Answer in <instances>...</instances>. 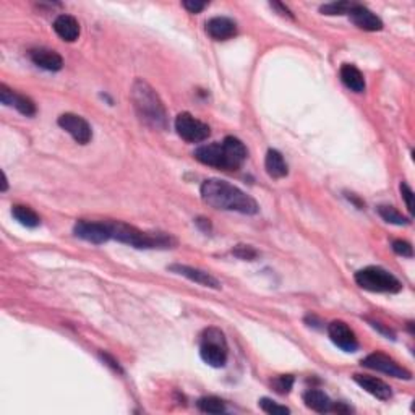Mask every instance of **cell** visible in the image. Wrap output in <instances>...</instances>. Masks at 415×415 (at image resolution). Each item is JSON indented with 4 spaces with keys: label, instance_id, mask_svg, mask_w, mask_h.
Masks as SVG:
<instances>
[{
    "label": "cell",
    "instance_id": "1",
    "mask_svg": "<svg viewBox=\"0 0 415 415\" xmlns=\"http://www.w3.org/2000/svg\"><path fill=\"white\" fill-rule=\"evenodd\" d=\"M203 201L214 210L236 211L242 214H257L260 206L255 198L247 195L244 190L219 179H208L200 188Z\"/></svg>",
    "mask_w": 415,
    "mask_h": 415
},
{
    "label": "cell",
    "instance_id": "2",
    "mask_svg": "<svg viewBox=\"0 0 415 415\" xmlns=\"http://www.w3.org/2000/svg\"><path fill=\"white\" fill-rule=\"evenodd\" d=\"M193 156L205 166L224 172H236L244 166L249 151H247L245 144L236 136H226L223 143L203 144L197 148Z\"/></svg>",
    "mask_w": 415,
    "mask_h": 415
},
{
    "label": "cell",
    "instance_id": "3",
    "mask_svg": "<svg viewBox=\"0 0 415 415\" xmlns=\"http://www.w3.org/2000/svg\"><path fill=\"white\" fill-rule=\"evenodd\" d=\"M131 103H134L136 116L144 125L151 130L164 131L169 127L166 105L154 88L144 79H135L131 86Z\"/></svg>",
    "mask_w": 415,
    "mask_h": 415
},
{
    "label": "cell",
    "instance_id": "4",
    "mask_svg": "<svg viewBox=\"0 0 415 415\" xmlns=\"http://www.w3.org/2000/svg\"><path fill=\"white\" fill-rule=\"evenodd\" d=\"M108 224L110 237L114 240L135 247V249H172L177 244V240L166 232H143L138 227L130 226L122 221H112Z\"/></svg>",
    "mask_w": 415,
    "mask_h": 415
},
{
    "label": "cell",
    "instance_id": "5",
    "mask_svg": "<svg viewBox=\"0 0 415 415\" xmlns=\"http://www.w3.org/2000/svg\"><path fill=\"white\" fill-rule=\"evenodd\" d=\"M354 279L362 289L378 294H397L403 290V284L392 273L379 266H366L355 273Z\"/></svg>",
    "mask_w": 415,
    "mask_h": 415
},
{
    "label": "cell",
    "instance_id": "6",
    "mask_svg": "<svg viewBox=\"0 0 415 415\" xmlns=\"http://www.w3.org/2000/svg\"><path fill=\"white\" fill-rule=\"evenodd\" d=\"M200 355L205 364L214 368H223L227 364L229 346L227 339L219 328H206L201 334Z\"/></svg>",
    "mask_w": 415,
    "mask_h": 415
},
{
    "label": "cell",
    "instance_id": "7",
    "mask_svg": "<svg viewBox=\"0 0 415 415\" xmlns=\"http://www.w3.org/2000/svg\"><path fill=\"white\" fill-rule=\"evenodd\" d=\"M175 130H177L180 138L187 141V143H201L211 135L210 125L198 121L188 112L179 114L177 118H175Z\"/></svg>",
    "mask_w": 415,
    "mask_h": 415
},
{
    "label": "cell",
    "instance_id": "8",
    "mask_svg": "<svg viewBox=\"0 0 415 415\" xmlns=\"http://www.w3.org/2000/svg\"><path fill=\"white\" fill-rule=\"evenodd\" d=\"M362 365L370 370H377V372L390 375V377L397 379H412V373H410L407 368L401 366L396 360H392L391 357L379 354V352L366 355L365 359L362 360Z\"/></svg>",
    "mask_w": 415,
    "mask_h": 415
},
{
    "label": "cell",
    "instance_id": "9",
    "mask_svg": "<svg viewBox=\"0 0 415 415\" xmlns=\"http://www.w3.org/2000/svg\"><path fill=\"white\" fill-rule=\"evenodd\" d=\"M57 123H59L60 129H64L67 134L72 135V138L79 144H88L92 138L91 125L88 123L86 118L77 116V114H62Z\"/></svg>",
    "mask_w": 415,
    "mask_h": 415
},
{
    "label": "cell",
    "instance_id": "10",
    "mask_svg": "<svg viewBox=\"0 0 415 415\" xmlns=\"http://www.w3.org/2000/svg\"><path fill=\"white\" fill-rule=\"evenodd\" d=\"M73 234L81 240L101 245L110 240V229L108 223H91V221H78L73 227Z\"/></svg>",
    "mask_w": 415,
    "mask_h": 415
},
{
    "label": "cell",
    "instance_id": "11",
    "mask_svg": "<svg viewBox=\"0 0 415 415\" xmlns=\"http://www.w3.org/2000/svg\"><path fill=\"white\" fill-rule=\"evenodd\" d=\"M328 334L334 346H338L344 352H355L359 349L355 333L344 321H331L328 325Z\"/></svg>",
    "mask_w": 415,
    "mask_h": 415
},
{
    "label": "cell",
    "instance_id": "12",
    "mask_svg": "<svg viewBox=\"0 0 415 415\" xmlns=\"http://www.w3.org/2000/svg\"><path fill=\"white\" fill-rule=\"evenodd\" d=\"M349 18L354 23L357 28L364 31H381L383 29V21L377 13H373L368 8L360 5V3H354L351 10H349Z\"/></svg>",
    "mask_w": 415,
    "mask_h": 415
},
{
    "label": "cell",
    "instance_id": "13",
    "mask_svg": "<svg viewBox=\"0 0 415 415\" xmlns=\"http://www.w3.org/2000/svg\"><path fill=\"white\" fill-rule=\"evenodd\" d=\"M0 101L3 105H13L20 114L26 117H31L36 114V104L28 96L18 95L13 90H10L7 85H0Z\"/></svg>",
    "mask_w": 415,
    "mask_h": 415
},
{
    "label": "cell",
    "instance_id": "14",
    "mask_svg": "<svg viewBox=\"0 0 415 415\" xmlns=\"http://www.w3.org/2000/svg\"><path fill=\"white\" fill-rule=\"evenodd\" d=\"M171 273H175V275H180L184 277H187V279L197 282V284L210 287V289H221V282L216 279L214 276H211L210 273L203 271V269L193 268V266H187V264H171L169 266Z\"/></svg>",
    "mask_w": 415,
    "mask_h": 415
},
{
    "label": "cell",
    "instance_id": "15",
    "mask_svg": "<svg viewBox=\"0 0 415 415\" xmlns=\"http://www.w3.org/2000/svg\"><path fill=\"white\" fill-rule=\"evenodd\" d=\"M28 55L34 65H38L42 70H47V72H59L64 67V59H62L59 52L46 49V47L31 49Z\"/></svg>",
    "mask_w": 415,
    "mask_h": 415
},
{
    "label": "cell",
    "instance_id": "16",
    "mask_svg": "<svg viewBox=\"0 0 415 415\" xmlns=\"http://www.w3.org/2000/svg\"><path fill=\"white\" fill-rule=\"evenodd\" d=\"M206 33L214 41H227L237 34V23L227 16H214L206 21Z\"/></svg>",
    "mask_w": 415,
    "mask_h": 415
},
{
    "label": "cell",
    "instance_id": "17",
    "mask_svg": "<svg viewBox=\"0 0 415 415\" xmlns=\"http://www.w3.org/2000/svg\"><path fill=\"white\" fill-rule=\"evenodd\" d=\"M354 381L362 390H365L368 394L377 397L379 401H390L392 396L391 386L383 379L370 377V375H354Z\"/></svg>",
    "mask_w": 415,
    "mask_h": 415
},
{
    "label": "cell",
    "instance_id": "18",
    "mask_svg": "<svg viewBox=\"0 0 415 415\" xmlns=\"http://www.w3.org/2000/svg\"><path fill=\"white\" fill-rule=\"evenodd\" d=\"M54 31L57 33V36L67 42L77 41L79 38V33H81L78 20L72 15H67V13L57 16L54 21Z\"/></svg>",
    "mask_w": 415,
    "mask_h": 415
},
{
    "label": "cell",
    "instance_id": "19",
    "mask_svg": "<svg viewBox=\"0 0 415 415\" xmlns=\"http://www.w3.org/2000/svg\"><path fill=\"white\" fill-rule=\"evenodd\" d=\"M339 77H341V81L349 88L351 91L354 92H364L365 91V78L364 73L360 72L355 65L352 64H344L341 70H339Z\"/></svg>",
    "mask_w": 415,
    "mask_h": 415
},
{
    "label": "cell",
    "instance_id": "20",
    "mask_svg": "<svg viewBox=\"0 0 415 415\" xmlns=\"http://www.w3.org/2000/svg\"><path fill=\"white\" fill-rule=\"evenodd\" d=\"M264 169L273 179H284L289 174V166L277 149H268L266 158H264Z\"/></svg>",
    "mask_w": 415,
    "mask_h": 415
},
{
    "label": "cell",
    "instance_id": "21",
    "mask_svg": "<svg viewBox=\"0 0 415 415\" xmlns=\"http://www.w3.org/2000/svg\"><path fill=\"white\" fill-rule=\"evenodd\" d=\"M303 403L308 409L315 410V412L320 414H326L333 410L334 403L329 399L328 394L320 390H308L305 394H303Z\"/></svg>",
    "mask_w": 415,
    "mask_h": 415
},
{
    "label": "cell",
    "instance_id": "22",
    "mask_svg": "<svg viewBox=\"0 0 415 415\" xmlns=\"http://www.w3.org/2000/svg\"><path fill=\"white\" fill-rule=\"evenodd\" d=\"M12 214L21 226L34 229L41 224V218H39L38 213L34 210H31L29 206H23V205H15L12 208Z\"/></svg>",
    "mask_w": 415,
    "mask_h": 415
},
{
    "label": "cell",
    "instance_id": "23",
    "mask_svg": "<svg viewBox=\"0 0 415 415\" xmlns=\"http://www.w3.org/2000/svg\"><path fill=\"white\" fill-rule=\"evenodd\" d=\"M378 214L381 216L388 224H394V226H407V224H410V219L405 218L403 213H399L394 206H378Z\"/></svg>",
    "mask_w": 415,
    "mask_h": 415
},
{
    "label": "cell",
    "instance_id": "24",
    "mask_svg": "<svg viewBox=\"0 0 415 415\" xmlns=\"http://www.w3.org/2000/svg\"><path fill=\"white\" fill-rule=\"evenodd\" d=\"M198 409L205 414H224L226 412V404H224L223 399L216 396H206L201 397L200 401L197 403Z\"/></svg>",
    "mask_w": 415,
    "mask_h": 415
},
{
    "label": "cell",
    "instance_id": "25",
    "mask_svg": "<svg viewBox=\"0 0 415 415\" xmlns=\"http://www.w3.org/2000/svg\"><path fill=\"white\" fill-rule=\"evenodd\" d=\"M295 383V378L292 375H279V377H276L271 381L273 390L276 392H279V394H289L290 390H292Z\"/></svg>",
    "mask_w": 415,
    "mask_h": 415
},
{
    "label": "cell",
    "instance_id": "26",
    "mask_svg": "<svg viewBox=\"0 0 415 415\" xmlns=\"http://www.w3.org/2000/svg\"><path fill=\"white\" fill-rule=\"evenodd\" d=\"M260 409L263 410V412H266L269 415H282V414H290V409L286 407V405L277 404L276 401L268 399V397H263V399H260Z\"/></svg>",
    "mask_w": 415,
    "mask_h": 415
},
{
    "label": "cell",
    "instance_id": "27",
    "mask_svg": "<svg viewBox=\"0 0 415 415\" xmlns=\"http://www.w3.org/2000/svg\"><path fill=\"white\" fill-rule=\"evenodd\" d=\"M352 5H354V3L351 2H331L326 3V5H321L320 12L323 13V15H344V13H349Z\"/></svg>",
    "mask_w": 415,
    "mask_h": 415
},
{
    "label": "cell",
    "instance_id": "28",
    "mask_svg": "<svg viewBox=\"0 0 415 415\" xmlns=\"http://www.w3.org/2000/svg\"><path fill=\"white\" fill-rule=\"evenodd\" d=\"M232 255L234 257H237L238 260H245V262H253L255 258L258 257V251L253 249L251 245H236L232 249Z\"/></svg>",
    "mask_w": 415,
    "mask_h": 415
},
{
    "label": "cell",
    "instance_id": "29",
    "mask_svg": "<svg viewBox=\"0 0 415 415\" xmlns=\"http://www.w3.org/2000/svg\"><path fill=\"white\" fill-rule=\"evenodd\" d=\"M392 250H394L396 255L404 258H412L414 257V249L409 242L405 240H394L392 242Z\"/></svg>",
    "mask_w": 415,
    "mask_h": 415
},
{
    "label": "cell",
    "instance_id": "30",
    "mask_svg": "<svg viewBox=\"0 0 415 415\" xmlns=\"http://www.w3.org/2000/svg\"><path fill=\"white\" fill-rule=\"evenodd\" d=\"M399 188H401V195H403V200L405 201V206H407L409 213L412 214L414 213V192H412V188H410L405 182L401 184Z\"/></svg>",
    "mask_w": 415,
    "mask_h": 415
},
{
    "label": "cell",
    "instance_id": "31",
    "mask_svg": "<svg viewBox=\"0 0 415 415\" xmlns=\"http://www.w3.org/2000/svg\"><path fill=\"white\" fill-rule=\"evenodd\" d=\"M182 5L187 8L190 13H200L201 10H205V7L208 5L206 2H197V0H184Z\"/></svg>",
    "mask_w": 415,
    "mask_h": 415
},
{
    "label": "cell",
    "instance_id": "32",
    "mask_svg": "<svg viewBox=\"0 0 415 415\" xmlns=\"http://www.w3.org/2000/svg\"><path fill=\"white\" fill-rule=\"evenodd\" d=\"M269 7H271V8H275V10H277V13H279V15H282V16H287V18L294 20L292 12H290L289 8H287V7L284 5V3H281V2H271V3H269Z\"/></svg>",
    "mask_w": 415,
    "mask_h": 415
},
{
    "label": "cell",
    "instance_id": "33",
    "mask_svg": "<svg viewBox=\"0 0 415 415\" xmlns=\"http://www.w3.org/2000/svg\"><path fill=\"white\" fill-rule=\"evenodd\" d=\"M370 323H372V326L375 329H378L379 333H383V334H386L388 338H391V339H394V333H392V331L390 329V328H385V326H383L381 323H378V321H372L370 320Z\"/></svg>",
    "mask_w": 415,
    "mask_h": 415
},
{
    "label": "cell",
    "instance_id": "34",
    "mask_svg": "<svg viewBox=\"0 0 415 415\" xmlns=\"http://www.w3.org/2000/svg\"><path fill=\"white\" fill-rule=\"evenodd\" d=\"M101 357H103V359L108 362V365H110L112 366L114 370H117L118 373H122V368H121V365H118V362L116 360V359H112V357H110L109 354H101Z\"/></svg>",
    "mask_w": 415,
    "mask_h": 415
},
{
    "label": "cell",
    "instance_id": "35",
    "mask_svg": "<svg viewBox=\"0 0 415 415\" xmlns=\"http://www.w3.org/2000/svg\"><path fill=\"white\" fill-rule=\"evenodd\" d=\"M197 224H198V227H201L205 232L211 231V223H210V219L200 218V219H197Z\"/></svg>",
    "mask_w": 415,
    "mask_h": 415
}]
</instances>
